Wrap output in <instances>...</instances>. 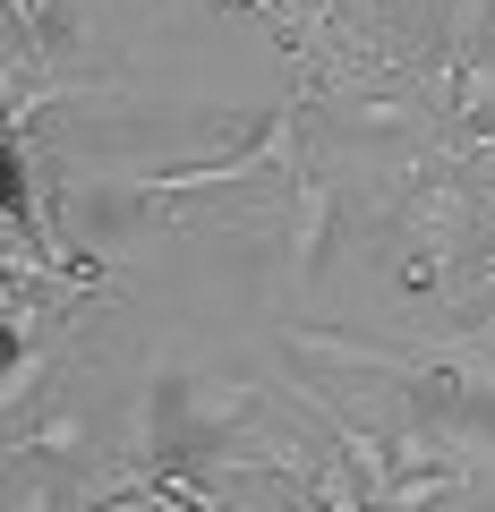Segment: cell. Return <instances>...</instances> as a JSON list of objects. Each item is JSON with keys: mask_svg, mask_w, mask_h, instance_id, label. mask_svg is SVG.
Segmentation results:
<instances>
[{"mask_svg": "<svg viewBox=\"0 0 495 512\" xmlns=\"http://www.w3.org/2000/svg\"><path fill=\"white\" fill-rule=\"evenodd\" d=\"M291 146H299V111H274L257 146L222 154V163H197V171H163V180H146V188H154V197H188V188H231V180H257V171L291 163Z\"/></svg>", "mask_w": 495, "mask_h": 512, "instance_id": "1", "label": "cell"}, {"mask_svg": "<svg viewBox=\"0 0 495 512\" xmlns=\"http://www.w3.org/2000/svg\"><path fill=\"white\" fill-rule=\"evenodd\" d=\"M18 461H35V453H86V427L77 419H52V427H26L18 444H9Z\"/></svg>", "mask_w": 495, "mask_h": 512, "instance_id": "2", "label": "cell"}]
</instances>
